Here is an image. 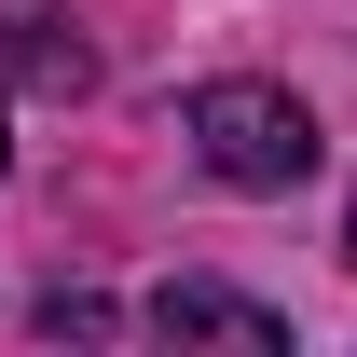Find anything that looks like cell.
Wrapping results in <instances>:
<instances>
[{
	"instance_id": "cell-1",
	"label": "cell",
	"mask_w": 357,
	"mask_h": 357,
	"mask_svg": "<svg viewBox=\"0 0 357 357\" xmlns=\"http://www.w3.org/2000/svg\"><path fill=\"white\" fill-rule=\"evenodd\" d=\"M178 137H192V165L220 192H303L316 178V110L289 83H192Z\"/></svg>"
},
{
	"instance_id": "cell-4",
	"label": "cell",
	"mask_w": 357,
	"mask_h": 357,
	"mask_svg": "<svg viewBox=\"0 0 357 357\" xmlns=\"http://www.w3.org/2000/svg\"><path fill=\"white\" fill-rule=\"evenodd\" d=\"M110 330H124V316L96 303V289H55L42 303V344H110Z\"/></svg>"
},
{
	"instance_id": "cell-5",
	"label": "cell",
	"mask_w": 357,
	"mask_h": 357,
	"mask_svg": "<svg viewBox=\"0 0 357 357\" xmlns=\"http://www.w3.org/2000/svg\"><path fill=\"white\" fill-rule=\"evenodd\" d=\"M344 261H357V206H344Z\"/></svg>"
},
{
	"instance_id": "cell-2",
	"label": "cell",
	"mask_w": 357,
	"mask_h": 357,
	"mask_svg": "<svg viewBox=\"0 0 357 357\" xmlns=\"http://www.w3.org/2000/svg\"><path fill=\"white\" fill-rule=\"evenodd\" d=\"M151 330L165 344H234V357H289V316L248 303V289H220V275H178V289H151Z\"/></svg>"
},
{
	"instance_id": "cell-3",
	"label": "cell",
	"mask_w": 357,
	"mask_h": 357,
	"mask_svg": "<svg viewBox=\"0 0 357 357\" xmlns=\"http://www.w3.org/2000/svg\"><path fill=\"white\" fill-rule=\"evenodd\" d=\"M0 83H28V96H83V83H96L69 0H0Z\"/></svg>"
},
{
	"instance_id": "cell-6",
	"label": "cell",
	"mask_w": 357,
	"mask_h": 357,
	"mask_svg": "<svg viewBox=\"0 0 357 357\" xmlns=\"http://www.w3.org/2000/svg\"><path fill=\"white\" fill-rule=\"evenodd\" d=\"M0 165H14V124H0Z\"/></svg>"
}]
</instances>
